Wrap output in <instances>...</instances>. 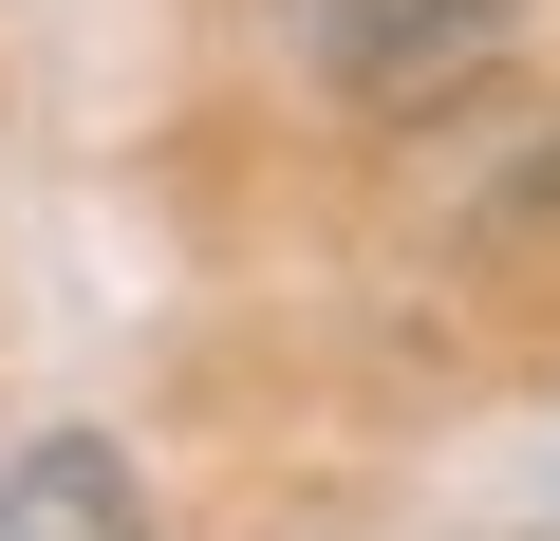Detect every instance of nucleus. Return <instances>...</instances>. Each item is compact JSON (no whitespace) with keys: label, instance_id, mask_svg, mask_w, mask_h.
Here are the masks:
<instances>
[{"label":"nucleus","instance_id":"nucleus-1","mask_svg":"<svg viewBox=\"0 0 560 541\" xmlns=\"http://www.w3.org/2000/svg\"><path fill=\"white\" fill-rule=\"evenodd\" d=\"M0 541H150V504H131V467L94 430H57V448H20V485H0Z\"/></svg>","mask_w":560,"mask_h":541}]
</instances>
